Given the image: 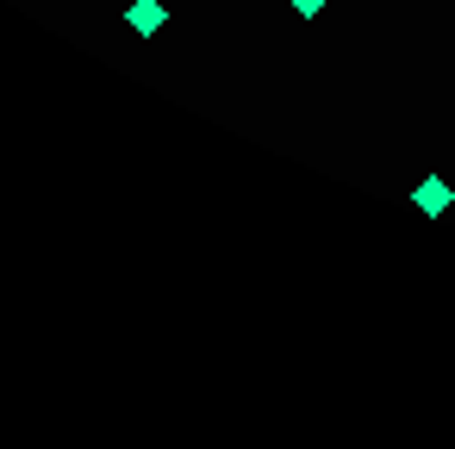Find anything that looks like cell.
Wrapping results in <instances>:
<instances>
[{"mask_svg":"<svg viewBox=\"0 0 455 449\" xmlns=\"http://www.w3.org/2000/svg\"><path fill=\"white\" fill-rule=\"evenodd\" d=\"M411 206H418L424 219H443V212L455 206V194H449V181H443V175H424V181L411 188Z\"/></svg>","mask_w":455,"mask_h":449,"instance_id":"1","label":"cell"},{"mask_svg":"<svg viewBox=\"0 0 455 449\" xmlns=\"http://www.w3.org/2000/svg\"><path fill=\"white\" fill-rule=\"evenodd\" d=\"M163 20H169L163 0H132V13H125V26H132L138 38H156V32H163Z\"/></svg>","mask_w":455,"mask_h":449,"instance_id":"2","label":"cell"},{"mask_svg":"<svg viewBox=\"0 0 455 449\" xmlns=\"http://www.w3.org/2000/svg\"><path fill=\"white\" fill-rule=\"evenodd\" d=\"M287 7H293V13H299V20H318V13H324V7H331V0H287Z\"/></svg>","mask_w":455,"mask_h":449,"instance_id":"3","label":"cell"}]
</instances>
